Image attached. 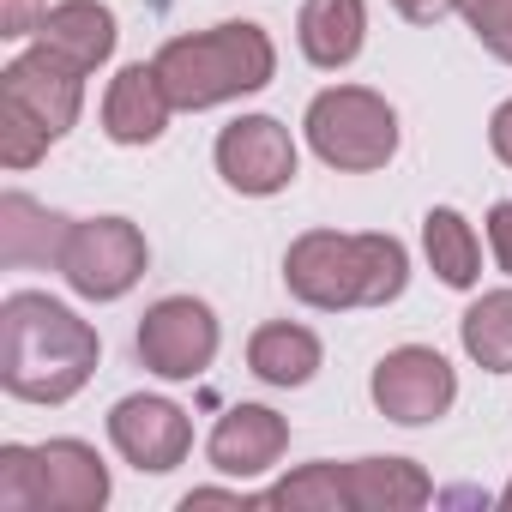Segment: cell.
<instances>
[{"label": "cell", "instance_id": "obj_8", "mask_svg": "<svg viewBox=\"0 0 512 512\" xmlns=\"http://www.w3.org/2000/svg\"><path fill=\"white\" fill-rule=\"evenodd\" d=\"M217 175L247 193V199H272L296 181V139L272 115H241L217 133Z\"/></svg>", "mask_w": 512, "mask_h": 512}, {"label": "cell", "instance_id": "obj_22", "mask_svg": "<svg viewBox=\"0 0 512 512\" xmlns=\"http://www.w3.org/2000/svg\"><path fill=\"white\" fill-rule=\"evenodd\" d=\"M49 145H55V139H49V133H43L25 109L0 103V163H7V169H31Z\"/></svg>", "mask_w": 512, "mask_h": 512}, {"label": "cell", "instance_id": "obj_11", "mask_svg": "<svg viewBox=\"0 0 512 512\" xmlns=\"http://www.w3.org/2000/svg\"><path fill=\"white\" fill-rule=\"evenodd\" d=\"M109 440H115V452H121L133 470H151V476H163V470H175V464L187 458V446H193V428H187L181 404L133 392V398H121V404L109 410Z\"/></svg>", "mask_w": 512, "mask_h": 512}, {"label": "cell", "instance_id": "obj_1", "mask_svg": "<svg viewBox=\"0 0 512 512\" xmlns=\"http://www.w3.org/2000/svg\"><path fill=\"white\" fill-rule=\"evenodd\" d=\"M97 374V332L37 296L19 290L0 302V386L25 404H67L73 392H85V380Z\"/></svg>", "mask_w": 512, "mask_h": 512}, {"label": "cell", "instance_id": "obj_21", "mask_svg": "<svg viewBox=\"0 0 512 512\" xmlns=\"http://www.w3.org/2000/svg\"><path fill=\"white\" fill-rule=\"evenodd\" d=\"M266 506H290V512H338V506H350L344 464H302L296 476L266 488Z\"/></svg>", "mask_w": 512, "mask_h": 512}, {"label": "cell", "instance_id": "obj_4", "mask_svg": "<svg viewBox=\"0 0 512 512\" xmlns=\"http://www.w3.org/2000/svg\"><path fill=\"white\" fill-rule=\"evenodd\" d=\"M109 500V470L85 440L0 446V506L7 512H97Z\"/></svg>", "mask_w": 512, "mask_h": 512}, {"label": "cell", "instance_id": "obj_28", "mask_svg": "<svg viewBox=\"0 0 512 512\" xmlns=\"http://www.w3.org/2000/svg\"><path fill=\"white\" fill-rule=\"evenodd\" d=\"M500 506H506V512H512V482H506V488H500Z\"/></svg>", "mask_w": 512, "mask_h": 512}, {"label": "cell", "instance_id": "obj_6", "mask_svg": "<svg viewBox=\"0 0 512 512\" xmlns=\"http://www.w3.org/2000/svg\"><path fill=\"white\" fill-rule=\"evenodd\" d=\"M145 235L127 217H85L67 235L61 253V278L85 296V302H121L139 278H145Z\"/></svg>", "mask_w": 512, "mask_h": 512}, {"label": "cell", "instance_id": "obj_14", "mask_svg": "<svg viewBox=\"0 0 512 512\" xmlns=\"http://www.w3.org/2000/svg\"><path fill=\"white\" fill-rule=\"evenodd\" d=\"M73 217H55L31 193L0 199V266H61Z\"/></svg>", "mask_w": 512, "mask_h": 512}, {"label": "cell", "instance_id": "obj_12", "mask_svg": "<svg viewBox=\"0 0 512 512\" xmlns=\"http://www.w3.org/2000/svg\"><path fill=\"white\" fill-rule=\"evenodd\" d=\"M284 446H290V422L278 410H266V404H235L211 428V446L205 452H211V464L223 476H266L284 458Z\"/></svg>", "mask_w": 512, "mask_h": 512}, {"label": "cell", "instance_id": "obj_17", "mask_svg": "<svg viewBox=\"0 0 512 512\" xmlns=\"http://www.w3.org/2000/svg\"><path fill=\"white\" fill-rule=\"evenodd\" d=\"M344 482L356 512H416L434 500V482L410 458H356L344 464Z\"/></svg>", "mask_w": 512, "mask_h": 512}, {"label": "cell", "instance_id": "obj_18", "mask_svg": "<svg viewBox=\"0 0 512 512\" xmlns=\"http://www.w3.org/2000/svg\"><path fill=\"white\" fill-rule=\"evenodd\" d=\"M247 368L266 386H308L314 368H320V338L308 326H290V320L260 326L247 338Z\"/></svg>", "mask_w": 512, "mask_h": 512}, {"label": "cell", "instance_id": "obj_19", "mask_svg": "<svg viewBox=\"0 0 512 512\" xmlns=\"http://www.w3.org/2000/svg\"><path fill=\"white\" fill-rule=\"evenodd\" d=\"M422 247H428V266L440 272V284L470 290V284L482 278V241H476V229H470L452 205H434V211L422 217Z\"/></svg>", "mask_w": 512, "mask_h": 512}, {"label": "cell", "instance_id": "obj_10", "mask_svg": "<svg viewBox=\"0 0 512 512\" xmlns=\"http://www.w3.org/2000/svg\"><path fill=\"white\" fill-rule=\"evenodd\" d=\"M0 103L25 109L49 139H67L73 121H79V103H85V73L67 55L37 43L31 55H19L7 73H0Z\"/></svg>", "mask_w": 512, "mask_h": 512}, {"label": "cell", "instance_id": "obj_3", "mask_svg": "<svg viewBox=\"0 0 512 512\" xmlns=\"http://www.w3.org/2000/svg\"><path fill=\"white\" fill-rule=\"evenodd\" d=\"M157 73L175 109H217L229 97L266 91L278 73V49L260 25H211L193 37H169L157 49Z\"/></svg>", "mask_w": 512, "mask_h": 512}, {"label": "cell", "instance_id": "obj_27", "mask_svg": "<svg viewBox=\"0 0 512 512\" xmlns=\"http://www.w3.org/2000/svg\"><path fill=\"white\" fill-rule=\"evenodd\" d=\"M488 145H494V157L512 169V97L494 109V121H488Z\"/></svg>", "mask_w": 512, "mask_h": 512}, {"label": "cell", "instance_id": "obj_9", "mask_svg": "<svg viewBox=\"0 0 512 512\" xmlns=\"http://www.w3.org/2000/svg\"><path fill=\"white\" fill-rule=\"evenodd\" d=\"M217 356V320L193 296H163L139 320V362L163 380H199Z\"/></svg>", "mask_w": 512, "mask_h": 512}, {"label": "cell", "instance_id": "obj_15", "mask_svg": "<svg viewBox=\"0 0 512 512\" xmlns=\"http://www.w3.org/2000/svg\"><path fill=\"white\" fill-rule=\"evenodd\" d=\"M37 43L55 49V55H67L79 73H97L115 55V13L103 7V0H61V7L43 13Z\"/></svg>", "mask_w": 512, "mask_h": 512}, {"label": "cell", "instance_id": "obj_2", "mask_svg": "<svg viewBox=\"0 0 512 512\" xmlns=\"http://www.w3.org/2000/svg\"><path fill=\"white\" fill-rule=\"evenodd\" d=\"M284 284L296 302L320 314L344 308H386L410 284V260L398 235H338V229H308L284 253Z\"/></svg>", "mask_w": 512, "mask_h": 512}, {"label": "cell", "instance_id": "obj_23", "mask_svg": "<svg viewBox=\"0 0 512 512\" xmlns=\"http://www.w3.org/2000/svg\"><path fill=\"white\" fill-rule=\"evenodd\" d=\"M458 13L476 31V43L512 67V0H458Z\"/></svg>", "mask_w": 512, "mask_h": 512}, {"label": "cell", "instance_id": "obj_13", "mask_svg": "<svg viewBox=\"0 0 512 512\" xmlns=\"http://www.w3.org/2000/svg\"><path fill=\"white\" fill-rule=\"evenodd\" d=\"M169 91H163V73L157 61H133L115 73L109 97H103V133L115 145H157L163 127H169Z\"/></svg>", "mask_w": 512, "mask_h": 512}, {"label": "cell", "instance_id": "obj_20", "mask_svg": "<svg viewBox=\"0 0 512 512\" xmlns=\"http://www.w3.org/2000/svg\"><path fill=\"white\" fill-rule=\"evenodd\" d=\"M458 338H464L476 368L512 374V290H488L482 302H470L458 320Z\"/></svg>", "mask_w": 512, "mask_h": 512}, {"label": "cell", "instance_id": "obj_26", "mask_svg": "<svg viewBox=\"0 0 512 512\" xmlns=\"http://www.w3.org/2000/svg\"><path fill=\"white\" fill-rule=\"evenodd\" d=\"M392 7H398L410 25H440L446 13H458V0H392Z\"/></svg>", "mask_w": 512, "mask_h": 512}, {"label": "cell", "instance_id": "obj_24", "mask_svg": "<svg viewBox=\"0 0 512 512\" xmlns=\"http://www.w3.org/2000/svg\"><path fill=\"white\" fill-rule=\"evenodd\" d=\"M43 0H0V37L7 43H19V37H31L37 25H43Z\"/></svg>", "mask_w": 512, "mask_h": 512}, {"label": "cell", "instance_id": "obj_7", "mask_svg": "<svg viewBox=\"0 0 512 512\" xmlns=\"http://www.w3.org/2000/svg\"><path fill=\"white\" fill-rule=\"evenodd\" d=\"M368 392H374L380 416H392V422H404V428H422V422H440V416L452 410V398H458V374H452V362H446L440 350H428V344H404V350L380 356Z\"/></svg>", "mask_w": 512, "mask_h": 512}, {"label": "cell", "instance_id": "obj_16", "mask_svg": "<svg viewBox=\"0 0 512 512\" xmlns=\"http://www.w3.org/2000/svg\"><path fill=\"white\" fill-rule=\"evenodd\" d=\"M296 37H302V55L326 73L350 67L362 55V37H368V7L362 0H302V19H296Z\"/></svg>", "mask_w": 512, "mask_h": 512}, {"label": "cell", "instance_id": "obj_25", "mask_svg": "<svg viewBox=\"0 0 512 512\" xmlns=\"http://www.w3.org/2000/svg\"><path fill=\"white\" fill-rule=\"evenodd\" d=\"M488 247H494L500 272H512V199H500V205L488 211Z\"/></svg>", "mask_w": 512, "mask_h": 512}, {"label": "cell", "instance_id": "obj_5", "mask_svg": "<svg viewBox=\"0 0 512 512\" xmlns=\"http://www.w3.org/2000/svg\"><path fill=\"white\" fill-rule=\"evenodd\" d=\"M308 145L320 163L344 175H368L398 157V115L368 85H332L308 103Z\"/></svg>", "mask_w": 512, "mask_h": 512}]
</instances>
